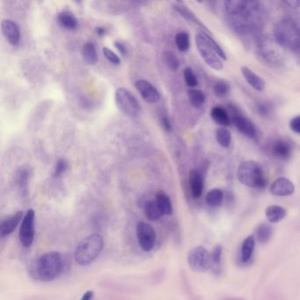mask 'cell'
Returning <instances> with one entry per match:
<instances>
[{
	"mask_svg": "<svg viewBox=\"0 0 300 300\" xmlns=\"http://www.w3.org/2000/svg\"><path fill=\"white\" fill-rule=\"evenodd\" d=\"M224 4L229 19L239 32L255 31L260 26L259 6L256 2L228 0Z\"/></svg>",
	"mask_w": 300,
	"mask_h": 300,
	"instance_id": "obj_1",
	"label": "cell"
},
{
	"mask_svg": "<svg viewBox=\"0 0 300 300\" xmlns=\"http://www.w3.org/2000/svg\"><path fill=\"white\" fill-rule=\"evenodd\" d=\"M196 44L201 56L211 68L216 71L224 68L222 59L226 60V56L220 46L211 36V34L204 30L198 31L196 36Z\"/></svg>",
	"mask_w": 300,
	"mask_h": 300,
	"instance_id": "obj_2",
	"label": "cell"
},
{
	"mask_svg": "<svg viewBox=\"0 0 300 300\" xmlns=\"http://www.w3.org/2000/svg\"><path fill=\"white\" fill-rule=\"evenodd\" d=\"M274 36L277 44L292 51L300 52V26L292 18H284L276 23Z\"/></svg>",
	"mask_w": 300,
	"mask_h": 300,
	"instance_id": "obj_3",
	"label": "cell"
},
{
	"mask_svg": "<svg viewBox=\"0 0 300 300\" xmlns=\"http://www.w3.org/2000/svg\"><path fill=\"white\" fill-rule=\"evenodd\" d=\"M104 247V240L100 234H91L85 238L77 247L74 258L81 266L91 264L99 257Z\"/></svg>",
	"mask_w": 300,
	"mask_h": 300,
	"instance_id": "obj_4",
	"label": "cell"
},
{
	"mask_svg": "<svg viewBox=\"0 0 300 300\" xmlns=\"http://www.w3.org/2000/svg\"><path fill=\"white\" fill-rule=\"evenodd\" d=\"M63 259L56 251L48 252L41 256L36 264V276L43 282H50L60 275Z\"/></svg>",
	"mask_w": 300,
	"mask_h": 300,
	"instance_id": "obj_5",
	"label": "cell"
},
{
	"mask_svg": "<svg viewBox=\"0 0 300 300\" xmlns=\"http://www.w3.org/2000/svg\"><path fill=\"white\" fill-rule=\"evenodd\" d=\"M237 177L241 184L250 188H263L266 185L262 169L260 165L253 160L241 163L237 172Z\"/></svg>",
	"mask_w": 300,
	"mask_h": 300,
	"instance_id": "obj_6",
	"label": "cell"
},
{
	"mask_svg": "<svg viewBox=\"0 0 300 300\" xmlns=\"http://www.w3.org/2000/svg\"><path fill=\"white\" fill-rule=\"evenodd\" d=\"M115 100L117 108L125 116L134 118L138 115L140 110L138 101L127 89L124 87L117 89L115 93Z\"/></svg>",
	"mask_w": 300,
	"mask_h": 300,
	"instance_id": "obj_7",
	"label": "cell"
},
{
	"mask_svg": "<svg viewBox=\"0 0 300 300\" xmlns=\"http://www.w3.org/2000/svg\"><path fill=\"white\" fill-rule=\"evenodd\" d=\"M189 267L196 272H205L212 268V255L204 247L192 248L188 254Z\"/></svg>",
	"mask_w": 300,
	"mask_h": 300,
	"instance_id": "obj_8",
	"label": "cell"
},
{
	"mask_svg": "<svg viewBox=\"0 0 300 300\" xmlns=\"http://www.w3.org/2000/svg\"><path fill=\"white\" fill-rule=\"evenodd\" d=\"M136 237L139 247L144 252L152 251L156 244V232L151 224L138 222L136 224Z\"/></svg>",
	"mask_w": 300,
	"mask_h": 300,
	"instance_id": "obj_9",
	"label": "cell"
},
{
	"mask_svg": "<svg viewBox=\"0 0 300 300\" xmlns=\"http://www.w3.org/2000/svg\"><path fill=\"white\" fill-rule=\"evenodd\" d=\"M19 238L21 245L29 248L35 239V212L32 209L28 210L20 224Z\"/></svg>",
	"mask_w": 300,
	"mask_h": 300,
	"instance_id": "obj_10",
	"label": "cell"
},
{
	"mask_svg": "<svg viewBox=\"0 0 300 300\" xmlns=\"http://www.w3.org/2000/svg\"><path fill=\"white\" fill-rule=\"evenodd\" d=\"M274 43L265 37L259 42V52L265 60L273 64H278L281 62L280 52L277 50Z\"/></svg>",
	"mask_w": 300,
	"mask_h": 300,
	"instance_id": "obj_11",
	"label": "cell"
},
{
	"mask_svg": "<svg viewBox=\"0 0 300 300\" xmlns=\"http://www.w3.org/2000/svg\"><path fill=\"white\" fill-rule=\"evenodd\" d=\"M136 88L140 93L144 101L147 103H156L160 99V94L152 83L147 80H139L135 83Z\"/></svg>",
	"mask_w": 300,
	"mask_h": 300,
	"instance_id": "obj_12",
	"label": "cell"
},
{
	"mask_svg": "<svg viewBox=\"0 0 300 300\" xmlns=\"http://www.w3.org/2000/svg\"><path fill=\"white\" fill-rule=\"evenodd\" d=\"M1 29L4 38L12 46L20 43V31L16 22L11 20H3L1 22Z\"/></svg>",
	"mask_w": 300,
	"mask_h": 300,
	"instance_id": "obj_13",
	"label": "cell"
},
{
	"mask_svg": "<svg viewBox=\"0 0 300 300\" xmlns=\"http://www.w3.org/2000/svg\"><path fill=\"white\" fill-rule=\"evenodd\" d=\"M270 193L273 196H292L295 191V186L292 180L287 178L281 177L276 179L270 186Z\"/></svg>",
	"mask_w": 300,
	"mask_h": 300,
	"instance_id": "obj_14",
	"label": "cell"
},
{
	"mask_svg": "<svg viewBox=\"0 0 300 300\" xmlns=\"http://www.w3.org/2000/svg\"><path fill=\"white\" fill-rule=\"evenodd\" d=\"M232 122L241 134H243L245 136L250 137V138L256 137V127L252 124V122L248 120V118L240 116V114H238V113L234 112L233 113V116H232Z\"/></svg>",
	"mask_w": 300,
	"mask_h": 300,
	"instance_id": "obj_15",
	"label": "cell"
},
{
	"mask_svg": "<svg viewBox=\"0 0 300 300\" xmlns=\"http://www.w3.org/2000/svg\"><path fill=\"white\" fill-rule=\"evenodd\" d=\"M22 217H23V212H18L14 215L9 216L8 218L4 219L0 224V235H1V237L9 236L11 233H12L20 224Z\"/></svg>",
	"mask_w": 300,
	"mask_h": 300,
	"instance_id": "obj_16",
	"label": "cell"
},
{
	"mask_svg": "<svg viewBox=\"0 0 300 300\" xmlns=\"http://www.w3.org/2000/svg\"><path fill=\"white\" fill-rule=\"evenodd\" d=\"M241 74H242V76L244 77V79L248 82V85H250V86H252L255 90L258 92H261L264 90V80L253 72L251 69L248 68L246 66L241 67Z\"/></svg>",
	"mask_w": 300,
	"mask_h": 300,
	"instance_id": "obj_17",
	"label": "cell"
},
{
	"mask_svg": "<svg viewBox=\"0 0 300 300\" xmlns=\"http://www.w3.org/2000/svg\"><path fill=\"white\" fill-rule=\"evenodd\" d=\"M189 187L192 196L195 198H199L204 191V178L200 172L197 170H191L189 172Z\"/></svg>",
	"mask_w": 300,
	"mask_h": 300,
	"instance_id": "obj_18",
	"label": "cell"
},
{
	"mask_svg": "<svg viewBox=\"0 0 300 300\" xmlns=\"http://www.w3.org/2000/svg\"><path fill=\"white\" fill-rule=\"evenodd\" d=\"M265 214L270 223H278L286 216V211L278 205H270L266 209Z\"/></svg>",
	"mask_w": 300,
	"mask_h": 300,
	"instance_id": "obj_19",
	"label": "cell"
},
{
	"mask_svg": "<svg viewBox=\"0 0 300 300\" xmlns=\"http://www.w3.org/2000/svg\"><path fill=\"white\" fill-rule=\"evenodd\" d=\"M173 8L175 9V11L179 12L180 15L183 17V18H185L186 20L191 21L193 23H195V24L197 25V26H199L200 28H203L205 32L211 34V32L209 31V29H207V28L201 22L200 20L196 18V15H195L189 9L187 8L184 4H175L173 5Z\"/></svg>",
	"mask_w": 300,
	"mask_h": 300,
	"instance_id": "obj_20",
	"label": "cell"
},
{
	"mask_svg": "<svg viewBox=\"0 0 300 300\" xmlns=\"http://www.w3.org/2000/svg\"><path fill=\"white\" fill-rule=\"evenodd\" d=\"M144 214L149 220L157 221L163 216V212L157 204L156 200L149 201L144 205Z\"/></svg>",
	"mask_w": 300,
	"mask_h": 300,
	"instance_id": "obj_21",
	"label": "cell"
},
{
	"mask_svg": "<svg viewBox=\"0 0 300 300\" xmlns=\"http://www.w3.org/2000/svg\"><path fill=\"white\" fill-rule=\"evenodd\" d=\"M255 247L256 238L252 235L247 237L241 246V260L243 262H248V260L251 259Z\"/></svg>",
	"mask_w": 300,
	"mask_h": 300,
	"instance_id": "obj_22",
	"label": "cell"
},
{
	"mask_svg": "<svg viewBox=\"0 0 300 300\" xmlns=\"http://www.w3.org/2000/svg\"><path fill=\"white\" fill-rule=\"evenodd\" d=\"M211 116L214 122L221 126H227L231 124V118L228 112L221 107H214L212 108Z\"/></svg>",
	"mask_w": 300,
	"mask_h": 300,
	"instance_id": "obj_23",
	"label": "cell"
},
{
	"mask_svg": "<svg viewBox=\"0 0 300 300\" xmlns=\"http://www.w3.org/2000/svg\"><path fill=\"white\" fill-rule=\"evenodd\" d=\"M158 205L160 206V210L163 212L164 215H171L172 213V204L170 197L163 192L159 191L156 194V199Z\"/></svg>",
	"mask_w": 300,
	"mask_h": 300,
	"instance_id": "obj_24",
	"label": "cell"
},
{
	"mask_svg": "<svg viewBox=\"0 0 300 300\" xmlns=\"http://www.w3.org/2000/svg\"><path fill=\"white\" fill-rule=\"evenodd\" d=\"M273 153L281 160H287L291 156L292 147L286 141L278 140L273 147Z\"/></svg>",
	"mask_w": 300,
	"mask_h": 300,
	"instance_id": "obj_25",
	"label": "cell"
},
{
	"mask_svg": "<svg viewBox=\"0 0 300 300\" xmlns=\"http://www.w3.org/2000/svg\"><path fill=\"white\" fill-rule=\"evenodd\" d=\"M224 200V194L219 188H213L210 190L205 196V201L211 207H218L220 206Z\"/></svg>",
	"mask_w": 300,
	"mask_h": 300,
	"instance_id": "obj_26",
	"label": "cell"
},
{
	"mask_svg": "<svg viewBox=\"0 0 300 300\" xmlns=\"http://www.w3.org/2000/svg\"><path fill=\"white\" fill-rule=\"evenodd\" d=\"M82 56L85 62L90 65L96 64L98 62V56L95 46L91 43H86L82 48Z\"/></svg>",
	"mask_w": 300,
	"mask_h": 300,
	"instance_id": "obj_27",
	"label": "cell"
},
{
	"mask_svg": "<svg viewBox=\"0 0 300 300\" xmlns=\"http://www.w3.org/2000/svg\"><path fill=\"white\" fill-rule=\"evenodd\" d=\"M256 233L257 240L260 243H266L271 238L272 228L269 224H261L256 229Z\"/></svg>",
	"mask_w": 300,
	"mask_h": 300,
	"instance_id": "obj_28",
	"label": "cell"
},
{
	"mask_svg": "<svg viewBox=\"0 0 300 300\" xmlns=\"http://www.w3.org/2000/svg\"><path fill=\"white\" fill-rule=\"evenodd\" d=\"M58 21L63 27L68 29H74L78 25L77 19L74 15L69 12H62L58 14Z\"/></svg>",
	"mask_w": 300,
	"mask_h": 300,
	"instance_id": "obj_29",
	"label": "cell"
},
{
	"mask_svg": "<svg viewBox=\"0 0 300 300\" xmlns=\"http://www.w3.org/2000/svg\"><path fill=\"white\" fill-rule=\"evenodd\" d=\"M216 139L217 143L220 144L222 147L227 148L231 144L232 135L228 129L224 127L217 129L216 131Z\"/></svg>",
	"mask_w": 300,
	"mask_h": 300,
	"instance_id": "obj_30",
	"label": "cell"
},
{
	"mask_svg": "<svg viewBox=\"0 0 300 300\" xmlns=\"http://www.w3.org/2000/svg\"><path fill=\"white\" fill-rule=\"evenodd\" d=\"M188 100L193 107L200 108L205 101L204 92L197 89H190L188 92Z\"/></svg>",
	"mask_w": 300,
	"mask_h": 300,
	"instance_id": "obj_31",
	"label": "cell"
},
{
	"mask_svg": "<svg viewBox=\"0 0 300 300\" xmlns=\"http://www.w3.org/2000/svg\"><path fill=\"white\" fill-rule=\"evenodd\" d=\"M175 44H176L178 49L181 52H186L188 51L190 45V41H189V36L186 32H180L177 34L175 36Z\"/></svg>",
	"mask_w": 300,
	"mask_h": 300,
	"instance_id": "obj_32",
	"label": "cell"
},
{
	"mask_svg": "<svg viewBox=\"0 0 300 300\" xmlns=\"http://www.w3.org/2000/svg\"><path fill=\"white\" fill-rule=\"evenodd\" d=\"M221 258H222V247L216 246V248H214L212 255V267L216 272H220Z\"/></svg>",
	"mask_w": 300,
	"mask_h": 300,
	"instance_id": "obj_33",
	"label": "cell"
},
{
	"mask_svg": "<svg viewBox=\"0 0 300 300\" xmlns=\"http://www.w3.org/2000/svg\"><path fill=\"white\" fill-rule=\"evenodd\" d=\"M164 59L168 68L171 69L172 71H176L177 69L179 68L180 62L173 53L171 51H166L164 53Z\"/></svg>",
	"mask_w": 300,
	"mask_h": 300,
	"instance_id": "obj_34",
	"label": "cell"
},
{
	"mask_svg": "<svg viewBox=\"0 0 300 300\" xmlns=\"http://www.w3.org/2000/svg\"><path fill=\"white\" fill-rule=\"evenodd\" d=\"M183 75H184L185 82L189 87H196V86L198 85V80L196 79V76L193 72L192 69L189 68V67L185 68Z\"/></svg>",
	"mask_w": 300,
	"mask_h": 300,
	"instance_id": "obj_35",
	"label": "cell"
},
{
	"mask_svg": "<svg viewBox=\"0 0 300 300\" xmlns=\"http://www.w3.org/2000/svg\"><path fill=\"white\" fill-rule=\"evenodd\" d=\"M230 90L228 84H226L224 81H219L217 82L214 87H213V91L214 93L216 94L217 97H224L227 94Z\"/></svg>",
	"mask_w": 300,
	"mask_h": 300,
	"instance_id": "obj_36",
	"label": "cell"
},
{
	"mask_svg": "<svg viewBox=\"0 0 300 300\" xmlns=\"http://www.w3.org/2000/svg\"><path fill=\"white\" fill-rule=\"evenodd\" d=\"M102 52L104 55L105 57L108 59L111 64L115 65H119L121 64V59L119 56L116 55V53L112 51L110 48H102Z\"/></svg>",
	"mask_w": 300,
	"mask_h": 300,
	"instance_id": "obj_37",
	"label": "cell"
},
{
	"mask_svg": "<svg viewBox=\"0 0 300 300\" xmlns=\"http://www.w3.org/2000/svg\"><path fill=\"white\" fill-rule=\"evenodd\" d=\"M68 168L67 162L64 160H59L56 162V167H55V171H54V175L56 177H59L64 173L66 169Z\"/></svg>",
	"mask_w": 300,
	"mask_h": 300,
	"instance_id": "obj_38",
	"label": "cell"
},
{
	"mask_svg": "<svg viewBox=\"0 0 300 300\" xmlns=\"http://www.w3.org/2000/svg\"><path fill=\"white\" fill-rule=\"evenodd\" d=\"M290 127L294 132L300 134V116H296L292 119L290 123Z\"/></svg>",
	"mask_w": 300,
	"mask_h": 300,
	"instance_id": "obj_39",
	"label": "cell"
},
{
	"mask_svg": "<svg viewBox=\"0 0 300 300\" xmlns=\"http://www.w3.org/2000/svg\"><path fill=\"white\" fill-rule=\"evenodd\" d=\"M19 179V183H20V188H24L27 186V181H28V172L22 170L20 171V174L18 176Z\"/></svg>",
	"mask_w": 300,
	"mask_h": 300,
	"instance_id": "obj_40",
	"label": "cell"
},
{
	"mask_svg": "<svg viewBox=\"0 0 300 300\" xmlns=\"http://www.w3.org/2000/svg\"><path fill=\"white\" fill-rule=\"evenodd\" d=\"M160 122H161L162 127H163L167 131H171V130H172V125H171V123H170V121L168 119V116H162L161 119H160Z\"/></svg>",
	"mask_w": 300,
	"mask_h": 300,
	"instance_id": "obj_41",
	"label": "cell"
},
{
	"mask_svg": "<svg viewBox=\"0 0 300 300\" xmlns=\"http://www.w3.org/2000/svg\"><path fill=\"white\" fill-rule=\"evenodd\" d=\"M115 46H116V48L118 49V51H119L121 54L126 55L127 49H126V47H125V45H124L123 43H121V42H116Z\"/></svg>",
	"mask_w": 300,
	"mask_h": 300,
	"instance_id": "obj_42",
	"label": "cell"
},
{
	"mask_svg": "<svg viewBox=\"0 0 300 300\" xmlns=\"http://www.w3.org/2000/svg\"><path fill=\"white\" fill-rule=\"evenodd\" d=\"M284 4H287L292 8H298L300 6V0H289L284 1Z\"/></svg>",
	"mask_w": 300,
	"mask_h": 300,
	"instance_id": "obj_43",
	"label": "cell"
},
{
	"mask_svg": "<svg viewBox=\"0 0 300 300\" xmlns=\"http://www.w3.org/2000/svg\"><path fill=\"white\" fill-rule=\"evenodd\" d=\"M93 298V292L92 291H87L85 293L81 300H92Z\"/></svg>",
	"mask_w": 300,
	"mask_h": 300,
	"instance_id": "obj_44",
	"label": "cell"
},
{
	"mask_svg": "<svg viewBox=\"0 0 300 300\" xmlns=\"http://www.w3.org/2000/svg\"><path fill=\"white\" fill-rule=\"evenodd\" d=\"M107 33V29L103 27H98L96 28V34L98 36H103Z\"/></svg>",
	"mask_w": 300,
	"mask_h": 300,
	"instance_id": "obj_45",
	"label": "cell"
}]
</instances>
